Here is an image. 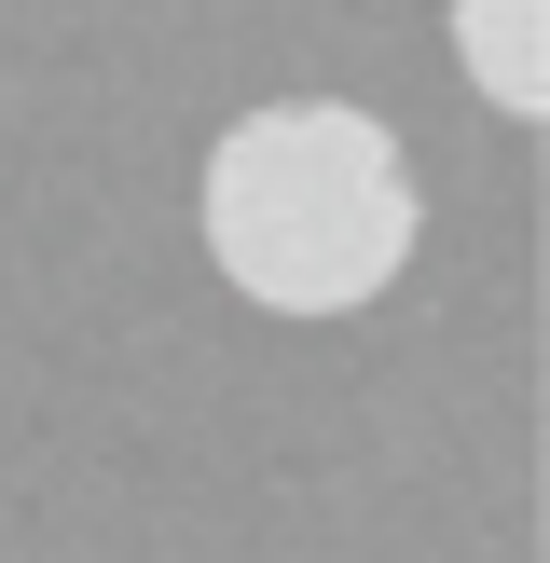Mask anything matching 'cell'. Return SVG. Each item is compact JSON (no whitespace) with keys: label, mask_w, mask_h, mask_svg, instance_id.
Masks as SVG:
<instances>
[{"label":"cell","mask_w":550,"mask_h":563,"mask_svg":"<svg viewBox=\"0 0 550 563\" xmlns=\"http://www.w3.org/2000/svg\"><path fill=\"white\" fill-rule=\"evenodd\" d=\"M207 207V262L234 302L262 317H358V302L399 289L413 234H427V192H413V152L385 110L358 97H275L234 110L193 179Z\"/></svg>","instance_id":"cell-1"},{"label":"cell","mask_w":550,"mask_h":563,"mask_svg":"<svg viewBox=\"0 0 550 563\" xmlns=\"http://www.w3.org/2000/svg\"><path fill=\"white\" fill-rule=\"evenodd\" d=\"M550 0H454V55L482 82L495 124H550V42H537Z\"/></svg>","instance_id":"cell-2"}]
</instances>
